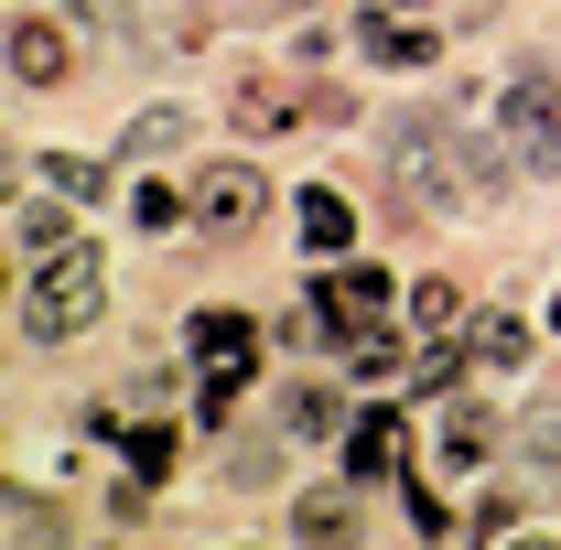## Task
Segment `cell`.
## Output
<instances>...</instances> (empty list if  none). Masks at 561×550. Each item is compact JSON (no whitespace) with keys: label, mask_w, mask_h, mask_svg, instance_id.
<instances>
[{"label":"cell","mask_w":561,"mask_h":550,"mask_svg":"<svg viewBox=\"0 0 561 550\" xmlns=\"http://www.w3.org/2000/svg\"><path fill=\"white\" fill-rule=\"evenodd\" d=\"M98 313H108V271H98V249H87V238L44 249V260H33V280H22V335L66 345V335H87Z\"/></svg>","instance_id":"6da1fadb"},{"label":"cell","mask_w":561,"mask_h":550,"mask_svg":"<svg viewBox=\"0 0 561 550\" xmlns=\"http://www.w3.org/2000/svg\"><path fill=\"white\" fill-rule=\"evenodd\" d=\"M184 345L206 356V400H195V411H206V432H227V400L249 389V356H260V335H249V313H195V324H184Z\"/></svg>","instance_id":"7a4b0ae2"},{"label":"cell","mask_w":561,"mask_h":550,"mask_svg":"<svg viewBox=\"0 0 561 550\" xmlns=\"http://www.w3.org/2000/svg\"><path fill=\"white\" fill-rule=\"evenodd\" d=\"M496 130H507V151H518L529 173H561V87L551 76H518V87L496 98Z\"/></svg>","instance_id":"3957f363"},{"label":"cell","mask_w":561,"mask_h":550,"mask_svg":"<svg viewBox=\"0 0 561 550\" xmlns=\"http://www.w3.org/2000/svg\"><path fill=\"white\" fill-rule=\"evenodd\" d=\"M195 216L227 227V238H238V227H260V216H271V173H260V162H216L206 184H195Z\"/></svg>","instance_id":"277c9868"},{"label":"cell","mask_w":561,"mask_h":550,"mask_svg":"<svg viewBox=\"0 0 561 550\" xmlns=\"http://www.w3.org/2000/svg\"><path fill=\"white\" fill-rule=\"evenodd\" d=\"M400 465H411V432H400L389 400H367V411L346 421V475H356V485H389Z\"/></svg>","instance_id":"5b68a950"},{"label":"cell","mask_w":561,"mask_h":550,"mask_svg":"<svg viewBox=\"0 0 561 550\" xmlns=\"http://www.w3.org/2000/svg\"><path fill=\"white\" fill-rule=\"evenodd\" d=\"M291 227H302V249H313V260H346V249H356V216H346L335 184H302V195H291Z\"/></svg>","instance_id":"8992f818"},{"label":"cell","mask_w":561,"mask_h":550,"mask_svg":"<svg viewBox=\"0 0 561 550\" xmlns=\"http://www.w3.org/2000/svg\"><path fill=\"white\" fill-rule=\"evenodd\" d=\"M313 302H324V313H335L346 335H367V324L389 313V271H335L324 291H313Z\"/></svg>","instance_id":"52a82bcc"},{"label":"cell","mask_w":561,"mask_h":550,"mask_svg":"<svg viewBox=\"0 0 561 550\" xmlns=\"http://www.w3.org/2000/svg\"><path fill=\"white\" fill-rule=\"evenodd\" d=\"M356 44H367L378 66H432V55H443L432 33H411V22H389V0H378V11H356Z\"/></svg>","instance_id":"ba28073f"},{"label":"cell","mask_w":561,"mask_h":550,"mask_svg":"<svg viewBox=\"0 0 561 550\" xmlns=\"http://www.w3.org/2000/svg\"><path fill=\"white\" fill-rule=\"evenodd\" d=\"M76 55H66V33H44V22H11V76L22 87H55Z\"/></svg>","instance_id":"9c48e42d"},{"label":"cell","mask_w":561,"mask_h":550,"mask_svg":"<svg viewBox=\"0 0 561 550\" xmlns=\"http://www.w3.org/2000/svg\"><path fill=\"white\" fill-rule=\"evenodd\" d=\"M291 432H302V443H335V432H346V400H335V389H302V400H291Z\"/></svg>","instance_id":"30bf717a"},{"label":"cell","mask_w":561,"mask_h":550,"mask_svg":"<svg viewBox=\"0 0 561 550\" xmlns=\"http://www.w3.org/2000/svg\"><path fill=\"white\" fill-rule=\"evenodd\" d=\"M486 443H496V421L476 411V400H465V411L443 421V454H454V465H486Z\"/></svg>","instance_id":"8fae6325"},{"label":"cell","mask_w":561,"mask_h":550,"mask_svg":"<svg viewBox=\"0 0 561 550\" xmlns=\"http://www.w3.org/2000/svg\"><path fill=\"white\" fill-rule=\"evenodd\" d=\"M119 454H130V485H151L162 465H173V432H151V421L130 432V421H119Z\"/></svg>","instance_id":"7c38bea8"},{"label":"cell","mask_w":561,"mask_h":550,"mask_svg":"<svg viewBox=\"0 0 561 550\" xmlns=\"http://www.w3.org/2000/svg\"><path fill=\"white\" fill-rule=\"evenodd\" d=\"M11 238H22L33 260H44V249H66L76 227H66V206H22V216H11Z\"/></svg>","instance_id":"4fadbf2b"},{"label":"cell","mask_w":561,"mask_h":550,"mask_svg":"<svg viewBox=\"0 0 561 550\" xmlns=\"http://www.w3.org/2000/svg\"><path fill=\"white\" fill-rule=\"evenodd\" d=\"M476 356H486V367H518V356H529V335H518L507 313H486V324H476Z\"/></svg>","instance_id":"5bb4252c"},{"label":"cell","mask_w":561,"mask_h":550,"mask_svg":"<svg viewBox=\"0 0 561 550\" xmlns=\"http://www.w3.org/2000/svg\"><path fill=\"white\" fill-rule=\"evenodd\" d=\"M454 313H465V302H454V280H421V291H411V324H432V335H443Z\"/></svg>","instance_id":"9a60e30c"},{"label":"cell","mask_w":561,"mask_h":550,"mask_svg":"<svg viewBox=\"0 0 561 550\" xmlns=\"http://www.w3.org/2000/svg\"><path fill=\"white\" fill-rule=\"evenodd\" d=\"M162 140H184V108H151V119H130V151H162Z\"/></svg>","instance_id":"2e32d148"},{"label":"cell","mask_w":561,"mask_h":550,"mask_svg":"<svg viewBox=\"0 0 561 550\" xmlns=\"http://www.w3.org/2000/svg\"><path fill=\"white\" fill-rule=\"evenodd\" d=\"M173 216H184V206H173L162 184H130V227H173Z\"/></svg>","instance_id":"e0dca14e"},{"label":"cell","mask_w":561,"mask_h":550,"mask_svg":"<svg viewBox=\"0 0 561 550\" xmlns=\"http://www.w3.org/2000/svg\"><path fill=\"white\" fill-rule=\"evenodd\" d=\"M291 529H302V540H346V507H313V496H302V507H291Z\"/></svg>","instance_id":"ac0fdd59"},{"label":"cell","mask_w":561,"mask_h":550,"mask_svg":"<svg viewBox=\"0 0 561 550\" xmlns=\"http://www.w3.org/2000/svg\"><path fill=\"white\" fill-rule=\"evenodd\" d=\"M356 367H367V378H389V367H400V335H378V324H367V335H356Z\"/></svg>","instance_id":"d6986e66"},{"label":"cell","mask_w":561,"mask_h":550,"mask_svg":"<svg viewBox=\"0 0 561 550\" xmlns=\"http://www.w3.org/2000/svg\"><path fill=\"white\" fill-rule=\"evenodd\" d=\"M551 335H561V291H551Z\"/></svg>","instance_id":"ffe728a7"}]
</instances>
